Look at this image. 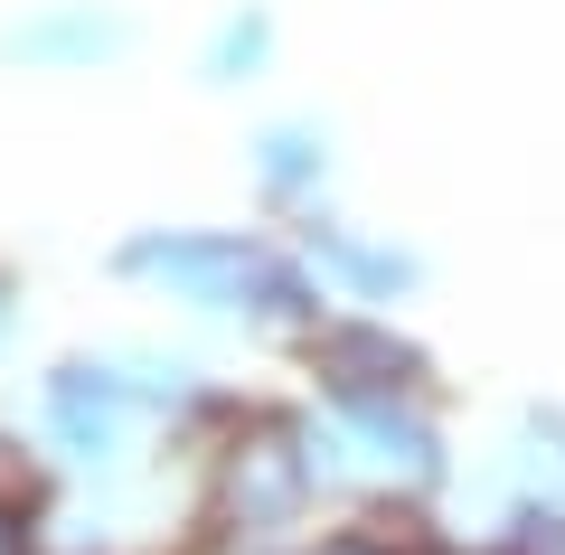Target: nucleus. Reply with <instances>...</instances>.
<instances>
[{"label":"nucleus","mask_w":565,"mask_h":555,"mask_svg":"<svg viewBox=\"0 0 565 555\" xmlns=\"http://www.w3.org/2000/svg\"><path fill=\"white\" fill-rule=\"evenodd\" d=\"M104 282L151 301L199 349L245 357H292L330 311L292 226L264 217H141L104 245Z\"/></svg>","instance_id":"1"},{"label":"nucleus","mask_w":565,"mask_h":555,"mask_svg":"<svg viewBox=\"0 0 565 555\" xmlns=\"http://www.w3.org/2000/svg\"><path fill=\"white\" fill-rule=\"evenodd\" d=\"M302 434L311 461L330 480V509H367V517H452L462 509V424H452V396H302Z\"/></svg>","instance_id":"2"},{"label":"nucleus","mask_w":565,"mask_h":555,"mask_svg":"<svg viewBox=\"0 0 565 555\" xmlns=\"http://www.w3.org/2000/svg\"><path fill=\"white\" fill-rule=\"evenodd\" d=\"M236 179H245V217H264V226H302L321 207H340L349 199L340 114H321V104H264V114H245Z\"/></svg>","instance_id":"3"},{"label":"nucleus","mask_w":565,"mask_h":555,"mask_svg":"<svg viewBox=\"0 0 565 555\" xmlns=\"http://www.w3.org/2000/svg\"><path fill=\"white\" fill-rule=\"evenodd\" d=\"M151 47V20L132 0H20L0 10V76L29 85H85V76H122Z\"/></svg>","instance_id":"4"},{"label":"nucleus","mask_w":565,"mask_h":555,"mask_svg":"<svg viewBox=\"0 0 565 555\" xmlns=\"http://www.w3.org/2000/svg\"><path fill=\"white\" fill-rule=\"evenodd\" d=\"M292 245H302L311 282H321L330 311H405L415 320V301L434 292V255H424L405 226H377L359 217V207H321V217L292 226Z\"/></svg>","instance_id":"5"},{"label":"nucleus","mask_w":565,"mask_h":555,"mask_svg":"<svg viewBox=\"0 0 565 555\" xmlns=\"http://www.w3.org/2000/svg\"><path fill=\"white\" fill-rule=\"evenodd\" d=\"M282 47H292V29H282L274 0H217L207 29L189 39V85L217 104H245L282 76Z\"/></svg>","instance_id":"6"},{"label":"nucleus","mask_w":565,"mask_h":555,"mask_svg":"<svg viewBox=\"0 0 565 555\" xmlns=\"http://www.w3.org/2000/svg\"><path fill=\"white\" fill-rule=\"evenodd\" d=\"M462 490L490 499H546V509H565V396H519L509 405V424L490 434V452L471 461Z\"/></svg>","instance_id":"7"},{"label":"nucleus","mask_w":565,"mask_h":555,"mask_svg":"<svg viewBox=\"0 0 565 555\" xmlns=\"http://www.w3.org/2000/svg\"><path fill=\"white\" fill-rule=\"evenodd\" d=\"M444 527H462V517H434V527H424V517H367V509H330V517H321V527H311L292 555H424Z\"/></svg>","instance_id":"8"},{"label":"nucleus","mask_w":565,"mask_h":555,"mask_svg":"<svg viewBox=\"0 0 565 555\" xmlns=\"http://www.w3.org/2000/svg\"><path fill=\"white\" fill-rule=\"evenodd\" d=\"M471 536L490 555H565V509H546V499H490L471 517Z\"/></svg>","instance_id":"9"},{"label":"nucleus","mask_w":565,"mask_h":555,"mask_svg":"<svg viewBox=\"0 0 565 555\" xmlns=\"http://www.w3.org/2000/svg\"><path fill=\"white\" fill-rule=\"evenodd\" d=\"M39 292H29V274L10 255H0V396H10V386L29 377V367H39Z\"/></svg>","instance_id":"10"},{"label":"nucleus","mask_w":565,"mask_h":555,"mask_svg":"<svg viewBox=\"0 0 565 555\" xmlns=\"http://www.w3.org/2000/svg\"><path fill=\"white\" fill-rule=\"evenodd\" d=\"M424 555H490V546H481V536H471V527H444V536H434V546H424Z\"/></svg>","instance_id":"11"},{"label":"nucleus","mask_w":565,"mask_h":555,"mask_svg":"<svg viewBox=\"0 0 565 555\" xmlns=\"http://www.w3.org/2000/svg\"><path fill=\"white\" fill-rule=\"evenodd\" d=\"M10 461H20V452H10V415H0V471H10Z\"/></svg>","instance_id":"12"}]
</instances>
